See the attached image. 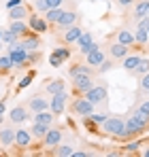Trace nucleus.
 <instances>
[{
  "label": "nucleus",
  "instance_id": "1",
  "mask_svg": "<svg viewBox=\"0 0 149 157\" xmlns=\"http://www.w3.org/2000/svg\"><path fill=\"white\" fill-rule=\"evenodd\" d=\"M149 130V113H145L143 108L136 106V110L126 119V130L117 136V140H130L136 138L141 134H145Z\"/></svg>",
  "mask_w": 149,
  "mask_h": 157
},
{
  "label": "nucleus",
  "instance_id": "2",
  "mask_svg": "<svg viewBox=\"0 0 149 157\" xmlns=\"http://www.w3.org/2000/svg\"><path fill=\"white\" fill-rule=\"evenodd\" d=\"M124 130H126V119H124V117H119V115L107 117V119L102 121V132H104L107 136L117 138V136H119Z\"/></svg>",
  "mask_w": 149,
  "mask_h": 157
},
{
  "label": "nucleus",
  "instance_id": "3",
  "mask_svg": "<svg viewBox=\"0 0 149 157\" xmlns=\"http://www.w3.org/2000/svg\"><path fill=\"white\" fill-rule=\"evenodd\" d=\"M94 108H96V106L92 104L85 96H79V98H74L73 102H70V113H73V115H79V117H87V115H92Z\"/></svg>",
  "mask_w": 149,
  "mask_h": 157
},
{
  "label": "nucleus",
  "instance_id": "4",
  "mask_svg": "<svg viewBox=\"0 0 149 157\" xmlns=\"http://www.w3.org/2000/svg\"><path fill=\"white\" fill-rule=\"evenodd\" d=\"M66 104H68V94H66V89L64 91H58V94H53L49 100V110L58 117V115H64V110H66Z\"/></svg>",
  "mask_w": 149,
  "mask_h": 157
},
{
  "label": "nucleus",
  "instance_id": "5",
  "mask_svg": "<svg viewBox=\"0 0 149 157\" xmlns=\"http://www.w3.org/2000/svg\"><path fill=\"white\" fill-rule=\"evenodd\" d=\"M90 102L94 106H98V104H104L107 102V98H109V89H107V85H94L87 94H83Z\"/></svg>",
  "mask_w": 149,
  "mask_h": 157
},
{
  "label": "nucleus",
  "instance_id": "6",
  "mask_svg": "<svg viewBox=\"0 0 149 157\" xmlns=\"http://www.w3.org/2000/svg\"><path fill=\"white\" fill-rule=\"evenodd\" d=\"M81 34H83V28L79 26V24L68 26V28H64V30H60V43H64V45H74Z\"/></svg>",
  "mask_w": 149,
  "mask_h": 157
},
{
  "label": "nucleus",
  "instance_id": "7",
  "mask_svg": "<svg viewBox=\"0 0 149 157\" xmlns=\"http://www.w3.org/2000/svg\"><path fill=\"white\" fill-rule=\"evenodd\" d=\"M94 85H96V83H94V77H73V91L77 96L87 94Z\"/></svg>",
  "mask_w": 149,
  "mask_h": 157
},
{
  "label": "nucleus",
  "instance_id": "8",
  "mask_svg": "<svg viewBox=\"0 0 149 157\" xmlns=\"http://www.w3.org/2000/svg\"><path fill=\"white\" fill-rule=\"evenodd\" d=\"M26 21H28V28H30L32 32H36V34H43V32H47V30H49L47 19H45V17H41L38 13H30Z\"/></svg>",
  "mask_w": 149,
  "mask_h": 157
},
{
  "label": "nucleus",
  "instance_id": "9",
  "mask_svg": "<svg viewBox=\"0 0 149 157\" xmlns=\"http://www.w3.org/2000/svg\"><path fill=\"white\" fill-rule=\"evenodd\" d=\"M19 43H22V47H24L26 51H34V49H41L43 45H41V36L36 34V32H26L24 36L19 38Z\"/></svg>",
  "mask_w": 149,
  "mask_h": 157
},
{
  "label": "nucleus",
  "instance_id": "10",
  "mask_svg": "<svg viewBox=\"0 0 149 157\" xmlns=\"http://www.w3.org/2000/svg\"><path fill=\"white\" fill-rule=\"evenodd\" d=\"M32 140H34L32 132L26 130V128H19V130H15V144H13V147H17V149H28V147L32 144Z\"/></svg>",
  "mask_w": 149,
  "mask_h": 157
},
{
  "label": "nucleus",
  "instance_id": "11",
  "mask_svg": "<svg viewBox=\"0 0 149 157\" xmlns=\"http://www.w3.org/2000/svg\"><path fill=\"white\" fill-rule=\"evenodd\" d=\"M62 130L60 128H49L47 134H45V138H43V144L47 147V149H55L60 142H62Z\"/></svg>",
  "mask_w": 149,
  "mask_h": 157
},
{
  "label": "nucleus",
  "instance_id": "12",
  "mask_svg": "<svg viewBox=\"0 0 149 157\" xmlns=\"http://www.w3.org/2000/svg\"><path fill=\"white\" fill-rule=\"evenodd\" d=\"M77 21H79V13L74 9H64V13H62V17L58 19L55 26L60 28V30H64V28H68V26H74Z\"/></svg>",
  "mask_w": 149,
  "mask_h": 157
},
{
  "label": "nucleus",
  "instance_id": "13",
  "mask_svg": "<svg viewBox=\"0 0 149 157\" xmlns=\"http://www.w3.org/2000/svg\"><path fill=\"white\" fill-rule=\"evenodd\" d=\"M28 106H15V108H11V113H9V121L11 123H15V125H24L26 121H28Z\"/></svg>",
  "mask_w": 149,
  "mask_h": 157
},
{
  "label": "nucleus",
  "instance_id": "14",
  "mask_svg": "<svg viewBox=\"0 0 149 157\" xmlns=\"http://www.w3.org/2000/svg\"><path fill=\"white\" fill-rule=\"evenodd\" d=\"M6 53L11 55V59H13V64H15L17 68H24L26 66V62H28V51H26L24 47L17 49V47H11V45H9V51Z\"/></svg>",
  "mask_w": 149,
  "mask_h": 157
},
{
  "label": "nucleus",
  "instance_id": "15",
  "mask_svg": "<svg viewBox=\"0 0 149 157\" xmlns=\"http://www.w3.org/2000/svg\"><path fill=\"white\" fill-rule=\"evenodd\" d=\"M28 110L30 113H38V110H47L49 108V100L47 98H43L41 94H36V96H32L30 100H28Z\"/></svg>",
  "mask_w": 149,
  "mask_h": 157
},
{
  "label": "nucleus",
  "instance_id": "16",
  "mask_svg": "<svg viewBox=\"0 0 149 157\" xmlns=\"http://www.w3.org/2000/svg\"><path fill=\"white\" fill-rule=\"evenodd\" d=\"M68 75L70 77H94V68L85 62V64H73L68 68Z\"/></svg>",
  "mask_w": 149,
  "mask_h": 157
},
{
  "label": "nucleus",
  "instance_id": "17",
  "mask_svg": "<svg viewBox=\"0 0 149 157\" xmlns=\"http://www.w3.org/2000/svg\"><path fill=\"white\" fill-rule=\"evenodd\" d=\"M147 15H149V0H136V2H134L132 17H134L136 21H141V19H145Z\"/></svg>",
  "mask_w": 149,
  "mask_h": 157
},
{
  "label": "nucleus",
  "instance_id": "18",
  "mask_svg": "<svg viewBox=\"0 0 149 157\" xmlns=\"http://www.w3.org/2000/svg\"><path fill=\"white\" fill-rule=\"evenodd\" d=\"M128 53H130V47H126V45L117 43V40L109 45V55H111L113 59H124Z\"/></svg>",
  "mask_w": 149,
  "mask_h": 157
},
{
  "label": "nucleus",
  "instance_id": "19",
  "mask_svg": "<svg viewBox=\"0 0 149 157\" xmlns=\"http://www.w3.org/2000/svg\"><path fill=\"white\" fill-rule=\"evenodd\" d=\"M104 59H107V53L102 51L100 47H98V49H94L92 53H87V55H85V62H87L92 68H98V66L102 64V62H104Z\"/></svg>",
  "mask_w": 149,
  "mask_h": 157
},
{
  "label": "nucleus",
  "instance_id": "20",
  "mask_svg": "<svg viewBox=\"0 0 149 157\" xmlns=\"http://www.w3.org/2000/svg\"><path fill=\"white\" fill-rule=\"evenodd\" d=\"M9 19L11 21H15V19H28V15H30V9L26 6V2L24 4H17V6H13V9H9Z\"/></svg>",
  "mask_w": 149,
  "mask_h": 157
},
{
  "label": "nucleus",
  "instance_id": "21",
  "mask_svg": "<svg viewBox=\"0 0 149 157\" xmlns=\"http://www.w3.org/2000/svg\"><path fill=\"white\" fill-rule=\"evenodd\" d=\"M134 40H136V45H141V47H145L149 43V34H147V28H145V21H136Z\"/></svg>",
  "mask_w": 149,
  "mask_h": 157
},
{
  "label": "nucleus",
  "instance_id": "22",
  "mask_svg": "<svg viewBox=\"0 0 149 157\" xmlns=\"http://www.w3.org/2000/svg\"><path fill=\"white\" fill-rule=\"evenodd\" d=\"M0 144L2 147H13L15 144V130L13 128H2L0 130Z\"/></svg>",
  "mask_w": 149,
  "mask_h": 157
},
{
  "label": "nucleus",
  "instance_id": "23",
  "mask_svg": "<svg viewBox=\"0 0 149 157\" xmlns=\"http://www.w3.org/2000/svg\"><path fill=\"white\" fill-rule=\"evenodd\" d=\"M66 89V83L62 81V78H47V85H45V91L53 96V94H58V91H64Z\"/></svg>",
  "mask_w": 149,
  "mask_h": 157
},
{
  "label": "nucleus",
  "instance_id": "24",
  "mask_svg": "<svg viewBox=\"0 0 149 157\" xmlns=\"http://www.w3.org/2000/svg\"><path fill=\"white\" fill-rule=\"evenodd\" d=\"M141 59H143L141 55H130V53H128L124 59H122V68H124L126 72H132V70L141 64Z\"/></svg>",
  "mask_w": 149,
  "mask_h": 157
},
{
  "label": "nucleus",
  "instance_id": "25",
  "mask_svg": "<svg viewBox=\"0 0 149 157\" xmlns=\"http://www.w3.org/2000/svg\"><path fill=\"white\" fill-rule=\"evenodd\" d=\"M62 13H64V6H53V9L47 11V13H43V17L47 19V24H49V26H55V24H58V19L62 17Z\"/></svg>",
  "mask_w": 149,
  "mask_h": 157
},
{
  "label": "nucleus",
  "instance_id": "26",
  "mask_svg": "<svg viewBox=\"0 0 149 157\" xmlns=\"http://www.w3.org/2000/svg\"><path fill=\"white\" fill-rule=\"evenodd\" d=\"M117 43H122L126 47H134L136 45V40H134V32H130V30H119L117 32Z\"/></svg>",
  "mask_w": 149,
  "mask_h": 157
},
{
  "label": "nucleus",
  "instance_id": "27",
  "mask_svg": "<svg viewBox=\"0 0 149 157\" xmlns=\"http://www.w3.org/2000/svg\"><path fill=\"white\" fill-rule=\"evenodd\" d=\"M53 119H55V115L51 113L49 108H47V110H38V113H34V121H36V123L53 125Z\"/></svg>",
  "mask_w": 149,
  "mask_h": 157
},
{
  "label": "nucleus",
  "instance_id": "28",
  "mask_svg": "<svg viewBox=\"0 0 149 157\" xmlns=\"http://www.w3.org/2000/svg\"><path fill=\"white\" fill-rule=\"evenodd\" d=\"M9 30H11V32H15L19 38L24 36L26 32H30V28H28V21H26V19H15V21H11Z\"/></svg>",
  "mask_w": 149,
  "mask_h": 157
},
{
  "label": "nucleus",
  "instance_id": "29",
  "mask_svg": "<svg viewBox=\"0 0 149 157\" xmlns=\"http://www.w3.org/2000/svg\"><path fill=\"white\" fill-rule=\"evenodd\" d=\"M49 128H51V125H45V123H36V121H34V125L30 128V132H32V136H34L36 140H43Z\"/></svg>",
  "mask_w": 149,
  "mask_h": 157
},
{
  "label": "nucleus",
  "instance_id": "30",
  "mask_svg": "<svg viewBox=\"0 0 149 157\" xmlns=\"http://www.w3.org/2000/svg\"><path fill=\"white\" fill-rule=\"evenodd\" d=\"M73 147H70V144H62V142H60V144H58V147H55V151H53V155H58V157H73Z\"/></svg>",
  "mask_w": 149,
  "mask_h": 157
},
{
  "label": "nucleus",
  "instance_id": "31",
  "mask_svg": "<svg viewBox=\"0 0 149 157\" xmlns=\"http://www.w3.org/2000/svg\"><path fill=\"white\" fill-rule=\"evenodd\" d=\"M13 66H15V64H13V59H11V55H9V53L0 57V75H6Z\"/></svg>",
  "mask_w": 149,
  "mask_h": 157
},
{
  "label": "nucleus",
  "instance_id": "32",
  "mask_svg": "<svg viewBox=\"0 0 149 157\" xmlns=\"http://www.w3.org/2000/svg\"><path fill=\"white\" fill-rule=\"evenodd\" d=\"M145 72H149V59H147V57H143V59H141V64L132 70V75H134V77H143Z\"/></svg>",
  "mask_w": 149,
  "mask_h": 157
},
{
  "label": "nucleus",
  "instance_id": "33",
  "mask_svg": "<svg viewBox=\"0 0 149 157\" xmlns=\"http://www.w3.org/2000/svg\"><path fill=\"white\" fill-rule=\"evenodd\" d=\"M15 40H19V36H17L15 32H11V30H2V43H4V45H13Z\"/></svg>",
  "mask_w": 149,
  "mask_h": 157
},
{
  "label": "nucleus",
  "instance_id": "34",
  "mask_svg": "<svg viewBox=\"0 0 149 157\" xmlns=\"http://www.w3.org/2000/svg\"><path fill=\"white\" fill-rule=\"evenodd\" d=\"M143 147V140H134V142H128L126 140V144H124V153H136L139 149Z\"/></svg>",
  "mask_w": 149,
  "mask_h": 157
},
{
  "label": "nucleus",
  "instance_id": "35",
  "mask_svg": "<svg viewBox=\"0 0 149 157\" xmlns=\"http://www.w3.org/2000/svg\"><path fill=\"white\" fill-rule=\"evenodd\" d=\"M32 78H34V70H30V72H28V75H26V77L17 83V91H22L24 87H28V85L32 83Z\"/></svg>",
  "mask_w": 149,
  "mask_h": 157
},
{
  "label": "nucleus",
  "instance_id": "36",
  "mask_svg": "<svg viewBox=\"0 0 149 157\" xmlns=\"http://www.w3.org/2000/svg\"><path fill=\"white\" fill-rule=\"evenodd\" d=\"M83 123H85V128H87V130L92 132V134H100V130H98V123H94L90 115H87V117H83Z\"/></svg>",
  "mask_w": 149,
  "mask_h": 157
},
{
  "label": "nucleus",
  "instance_id": "37",
  "mask_svg": "<svg viewBox=\"0 0 149 157\" xmlns=\"http://www.w3.org/2000/svg\"><path fill=\"white\" fill-rule=\"evenodd\" d=\"M62 64H64V59H62V57H60L55 51H51V55H49V66H53V68H60Z\"/></svg>",
  "mask_w": 149,
  "mask_h": 157
},
{
  "label": "nucleus",
  "instance_id": "38",
  "mask_svg": "<svg viewBox=\"0 0 149 157\" xmlns=\"http://www.w3.org/2000/svg\"><path fill=\"white\" fill-rule=\"evenodd\" d=\"M38 59H41V49L28 51V62H26V66H30V64H34V62H38Z\"/></svg>",
  "mask_w": 149,
  "mask_h": 157
},
{
  "label": "nucleus",
  "instance_id": "39",
  "mask_svg": "<svg viewBox=\"0 0 149 157\" xmlns=\"http://www.w3.org/2000/svg\"><path fill=\"white\" fill-rule=\"evenodd\" d=\"M34 9H36V13H47L49 4H47V0H34Z\"/></svg>",
  "mask_w": 149,
  "mask_h": 157
},
{
  "label": "nucleus",
  "instance_id": "40",
  "mask_svg": "<svg viewBox=\"0 0 149 157\" xmlns=\"http://www.w3.org/2000/svg\"><path fill=\"white\" fill-rule=\"evenodd\" d=\"M111 68H113V62H111V59H104V62L100 64L96 70H98V75H104V72H109Z\"/></svg>",
  "mask_w": 149,
  "mask_h": 157
},
{
  "label": "nucleus",
  "instance_id": "41",
  "mask_svg": "<svg viewBox=\"0 0 149 157\" xmlns=\"http://www.w3.org/2000/svg\"><path fill=\"white\" fill-rule=\"evenodd\" d=\"M139 89H143V91L149 89V72H145L143 77H139Z\"/></svg>",
  "mask_w": 149,
  "mask_h": 157
},
{
  "label": "nucleus",
  "instance_id": "42",
  "mask_svg": "<svg viewBox=\"0 0 149 157\" xmlns=\"http://www.w3.org/2000/svg\"><path fill=\"white\" fill-rule=\"evenodd\" d=\"M90 117H92V121H94V123H98V125H102V121H104V119H107L109 115H107V113H92Z\"/></svg>",
  "mask_w": 149,
  "mask_h": 157
},
{
  "label": "nucleus",
  "instance_id": "43",
  "mask_svg": "<svg viewBox=\"0 0 149 157\" xmlns=\"http://www.w3.org/2000/svg\"><path fill=\"white\" fill-rule=\"evenodd\" d=\"M53 51L58 53V55H60V57H62L64 62H66V59H70V51H68L66 47H58V49H53Z\"/></svg>",
  "mask_w": 149,
  "mask_h": 157
},
{
  "label": "nucleus",
  "instance_id": "44",
  "mask_svg": "<svg viewBox=\"0 0 149 157\" xmlns=\"http://www.w3.org/2000/svg\"><path fill=\"white\" fill-rule=\"evenodd\" d=\"M115 2H117V4H119L122 9H128V6H132V4H134L136 0H115Z\"/></svg>",
  "mask_w": 149,
  "mask_h": 157
},
{
  "label": "nucleus",
  "instance_id": "45",
  "mask_svg": "<svg viewBox=\"0 0 149 157\" xmlns=\"http://www.w3.org/2000/svg\"><path fill=\"white\" fill-rule=\"evenodd\" d=\"M64 2H66V0H47L49 9H53V6H64Z\"/></svg>",
  "mask_w": 149,
  "mask_h": 157
},
{
  "label": "nucleus",
  "instance_id": "46",
  "mask_svg": "<svg viewBox=\"0 0 149 157\" xmlns=\"http://www.w3.org/2000/svg\"><path fill=\"white\" fill-rule=\"evenodd\" d=\"M17 4H24V0H6V11L13 9V6H17Z\"/></svg>",
  "mask_w": 149,
  "mask_h": 157
},
{
  "label": "nucleus",
  "instance_id": "47",
  "mask_svg": "<svg viewBox=\"0 0 149 157\" xmlns=\"http://www.w3.org/2000/svg\"><path fill=\"white\" fill-rule=\"evenodd\" d=\"M73 157H90V153H85V151H73Z\"/></svg>",
  "mask_w": 149,
  "mask_h": 157
},
{
  "label": "nucleus",
  "instance_id": "48",
  "mask_svg": "<svg viewBox=\"0 0 149 157\" xmlns=\"http://www.w3.org/2000/svg\"><path fill=\"white\" fill-rule=\"evenodd\" d=\"M139 108H143L145 113H149V100H145V102H141V104H139Z\"/></svg>",
  "mask_w": 149,
  "mask_h": 157
},
{
  "label": "nucleus",
  "instance_id": "49",
  "mask_svg": "<svg viewBox=\"0 0 149 157\" xmlns=\"http://www.w3.org/2000/svg\"><path fill=\"white\" fill-rule=\"evenodd\" d=\"M141 21H145V28H147V34H149V15L145 17V19H141Z\"/></svg>",
  "mask_w": 149,
  "mask_h": 157
},
{
  "label": "nucleus",
  "instance_id": "50",
  "mask_svg": "<svg viewBox=\"0 0 149 157\" xmlns=\"http://www.w3.org/2000/svg\"><path fill=\"white\" fill-rule=\"evenodd\" d=\"M4 110H6V106H4L2 102H0V115H4Z\"/></svg>",
  "mask_w": 149,
  "mask_h": 157
},
{
  "label": "nucleus",
  "instance_id": "51",
  "mask_svg": "<svg viewBox=\"0 0 149 157\" xmlns=\"http://www.w3.org/2000/svg\"><path fill=\"white\" fill-rule=\"evenodd\" d=\"M143 157H149V147L145 149V151H143Z\"/></svg>",
  "mask_w": 149,
  "mask_h": 157
},
{
  "label": "nucleus",
  "instance_id": "52",
  "mask_svg": "<svg viewBox=\"0 0 149 157\" xmlns=\"http://www.w3.org/2000/svg\"><path fill=\"white\" fill-rule=\"evenodd\" d=\"M0 43H2V30H0Z\"/></svg>",
  "mask_w": 149,
  "mask_h": 157
},
{
  "label": "nucleus",
  "instance_id": "53",
  "mask_svg": "<svg viewBox=\"0 0 149 157\" xmlns=\"http://www.w3.org/2000/svg\"><path fill=\"white\" fill-rule=\"evenodd\" d=\"M0 49H2V43H0Z\"/></svg>",
  "mask_w": 149,
  "mask_h": 157
},
{
  "label": "nucleus",
  "instance_id": "54",
  "mask_svg": "<svg viewBox=\"0 0 149 157\" xmlns=\"http://www.w3.org/2000/svg\"><path fill=\"white\" fill-rule=\"evenodd\" d=\"M147 96H149V89H147Z\"/></svg>",
  "mask_w": 149,
  "mask_h": 157
},
{
  "label": "nucleus",
  "instance_id": "55",
  "mask_svg": "<svg viewBox=\"0 0 149 157\" xmlns=\"http://www.w3.org/2000/svg\"><path fill=\"white\" fill-rule=\"evenodd\" d=\"M4 2H6V0H4Z\"/></svg>",
  "mask_w": 149,
  "mask_h": 157
}]
</instances>
